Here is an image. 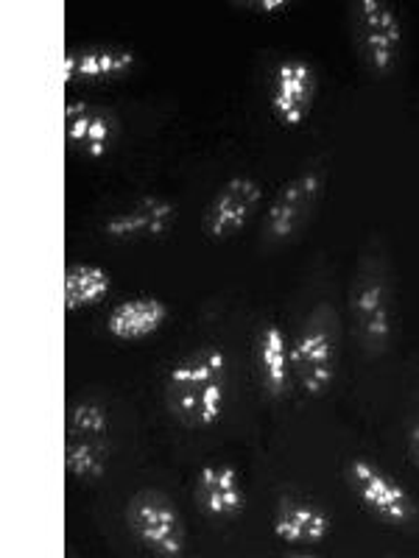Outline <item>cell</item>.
<instances>
[{
	"instance_id": "obj_1",
	"label": "cell",
	"mask_w": 419,
	"mask_h": 558,
	"mask_svg": "<svg viewBox=\"0 0 419 558\" xmlns=\"http://www.w3.org/2000/svg\"><path fill=\"white\" fill-rule=\"evenodd\" d=\"M229 375H232V361L227 349L207 343L188 352L171 363L163 380V400L168 413L188 430L216 427L229 405Z\"/></svg>"
},
{
	"instance_id": "obj_2",
	"label": "cell",
	"mask_w": 419,
	"mask_h": 558,
	"mask_svg": "<svg viewBox=\"0 0 419 558\" xmlns=\"http://www.w3.org/2000/svg\"><path fill=\"white\" fill-rule=\"evenodd\" d=\"M347 311L358 343L369 357L386 355L397 324V291L386 243L378 235L363 243L347 288Z\"/></svg>"
},
{
	"instance_id": "obj_3",
	"label": "cell",
	"mask_w": 419,
	"mask_h": 558,
	"mask_svg": "<svg viewBox=\"0 0 419 558\" xmlns=\"http://www.w3.org/2000/svg\"><path fill=\"white\" fill-rule=\"evenodd\" d=\"M342 357V322L336 307L322 302L299 324L297 336L291 338L294 380L306 397L322 400L331 391L338 375Z\"/></svg>"
},
{
	"instance_id": "obj_4",
	"label": "cell",
	"mask_w": 419,
	"mask_h": 558,
	"mask_svg": "<svg viewBox=\"0 0 419 558\" xmlns=\"http://www.w3.org/2000/svg\"><path fill=\"white\" fill-rule=\"evenodd\" d=\"M324 191H327V171L319 162L302 168L279 184L263 213V243L286 246V243L297 241L316 218Z\"/></svg>"
},
{
	"instance_id": "obj_5",
	"label": "cell",
	"mask_w": 419,
	"mask_h": 558,
	"mask_svg": "<svg viewBox=\"0 0 419 558\" xmlns=\"http://www.w3.org/2000/svg\"><path fill=\"white\" fill-rule=\"evenodd\" d=\"M344 483L372 520L388 527H400V531L419 522V506L411 492L372 458H349L344 463Z\"/></svg>"
},
{
	"instance_id": "obj_6",
	"label": "cell",
	"mask_w": 419,
	"mask_h": 558,
	"mask_svg": "<svg viewBox=\"0 0 419 558\" xmlns=\"http://www.w3.org/2000/svg\"><path fill=\"white\" fill-rule=\"evenodd\" d=\"M349 26L369 76H392L403 57V39H406L400 9L388 0H356L349 7Z\"/></svg>"
},
{
	"instance_id": "obj_7",
	"label": "cell",
	"mask_w": 419,
	"mask_h": 558,
	"mask_svg": "<svg viewBox=\"0 0 419 558\" xmlns=\"http://www.w3.org/2000/svg\"><path fill=\"white\" fill-rule=\"evenodd\" d=\"M127 527L137 545L159 558H179L188 547V525L177 502L159 488H140L127 502Z\"/></svg>"
},
{
	"instance_id": "obj_8",
	"label": "cell",
	"mask_w": 419,
	"mask_h": 558,
	"mask_svg": "<svg viewBox=\"0 0 419 558\" xmlns=\"http://www.w3.org/2000/svg\"><path fill=\"white\" fill-rule=\"evenodd\" d=\"M319 73L306 57L279 59L268 87V109L283 129H302L313 114Z\"/></svg>"
},
{
	"instance_id": "obj_9",
	"label": "cell",
	"mask_w": 419,
	"mask_h": 558,
	"mask_svg": "<svg viewBox=\"0 0 419 558\" xmlns=\"http://www.w3.org/2000/svg\"><path fill=\"white\" fill-rule=\"evenodd\" d=\"M263 207V184L254 177H232L213 193L204 207V235L213 243H227L238 238L252 223Z\"/></svg>"
},
{
	"instance_id": "obj_10",
	"label": "cell",
	"mask_w": 419,
	"mask_h": 558,
	"mask_svg": "<svg viewBox=\"0 0 419 558\" xmlns=\"http://www.w3.org/2000/svg\"><path fill=\"white\" fill-rule=\"evenodd\" d=\"M179 221L177 202L166 196H143L129 207L115 209L101 223V232L112 243L166 241Z\"/></svg>"
},
{
	"instance_id": "obj_11",
	"label": "cell",
	"mask_w": 419,
	"mask_h": 558,
	"mask_svg": "<svg viewBox=\"0 0 419 558\" xmlns=\"http://www.w3.org/2000/svg\"><path fill=\"white\" fill-rule=\"evenodd\" d=\"M272 533L288 547H319L331 539L333 517L311 497L283 495L274 508Z\"/></svg>"
},
{
	"instance_id": "obj_12",
	"label": "cell",
	"mask_w": 419,
	"mask_h": 558,
	"mask_svg": "<svg viewBox=\"0 0 419 558\" xmlns=\"http://www.w3.org/2000/svg\"><path fill=\"white\" fill-rule=\"evenodd\" d=\"M121 137V121L107 107L87 101H70L64 107V143L70 151L89 159L107 157Z\"/></svg>"
},
{
	"instance_id": "obj_13",
	"label": "cell",
	"mask_w": 419,
	"mask_h": 558,
	"mask_svg": "<svg viewBox=\"0 0 419 558\" xmlns=\"http://www.w3.org/2000/svg\"><path fill=\"white\" fill-rule=\"evenodd\" d=\"M193 500L202 514L216 522L236 520L247 508L243 475L232 463H204L193 477Z\"/></svg>"
},
{
	"instance_id": "obj_14",
	"label": "cell",
	"mask_w": 419,
	"mask_h": 558,
	"mask_svg": "<svg viewBox=\"0 0 419 558\" xmlns=\"http://www.w3.org/2000/svg\"><path fill=\"white\" fill-rule=\"evenodd\" d=\"M254 375L263 393L272 400H283L294 386L291 338L277 322H263L254 332Z\"/></svg>"
},
{
	"instance_id": "obj_15",
	"label": "cell",
	"mask_w": 419,
	"mask_h": 558,
	"mask_svg": "<svg viewBox=\"0 0 419 558\" xmlns=\"http://www.w3.org/2000/svg\"><path fill=\"white\" fill-rule=\"evenodd\" d=\"M137 68V53L123 45H82L64 51V84L121 82Z\"/></svg>"
},
{
	"instance_id": "obj_16",
	"label": "cell",
	"mask_w": 419,
	"mask_h": 558,
	"mask_svg": "<svg viewBox=\"0 0 419 558\" xmlns=\"http://www.w3.org/2000/svg\"><path fill=\"white\" fill-rule=\"evenodd\" d=\"M168 305L159 296H132L123 299L107 313V332L115 341L132 343L157 336L166 327Z\"/></svg>"
},
{
	"instance_id": "obj_17",
	"label": "cell",
	"mask_w": 419,
	"mask_h": 558,
	"mask_svg": "<svg viewBox=\"0 0 419 558\" xmlns=\"http://www.w3.org/2000/svg\"><path fill=\"white\" fill-rule=\"evenodd\" d=\"M112 291V274L96 263H70L64 271V311L76 313L101 305Z\"/></svg>"
},
{
	"instance_id": "obj_18",
	"label": "cell",
	"mask_w": 419,
	"mask_h": 558,
	"mask_svg": "<svg viewBox=\"0 0 419 558\" xmlns=\"http://www.w3.org/2000/svg\"><path fill=\"white\" fill-rule=\"evenodd\" d=\"M109 470L107 438L64 436V472L79 483H98Z\"/></svg>"
},
{
	"instance_id": "obj_19",
	"label": "cell",
	"mask_w": 419,
	"mask_h": 558,
	"mask_svg": "<svg viewBox=\"0 0 419 558\" xmlns=\"http://www.w3.org/2000/svg\"><path fill=\"white\" fill-rule=\"evenodd\" d=\"M112 418H109V408L98 400H76L68 405V416H64V430L68 436L79 438H107Z\"/></svg>"
},
{
	"instance_id": "obj_20",
	"label": "cell",
	"mask_w": 419,
	"mask_h": 558,
	"mask_svg": "<svg viewBox=\"0 0 419 558\" xmlns=\"http://www.w3.org/2000/svg\"><path fill=\"white\" fill-rule=\"evenodd\" d=\"M406 456H408V463L419 472V408L414 411L411 422H408L406 427Z\"/></svg>"
},
{
	"instance_id": "obj_21",
	"label": "cell",
	"mask_w": 419,
	"mask_h": 558,
	"mask_svg": "<svg viewBox=\"0 0 419 558\" xmlns=\"http://www.w3.org/2000/svg\"><path fill=\"white\" fill-rule=\"evenodd\" d=\"M243 9H252L258 14H277V12H288L286 0H249V3H238Z\"/></svg>"
}]
</instances>
